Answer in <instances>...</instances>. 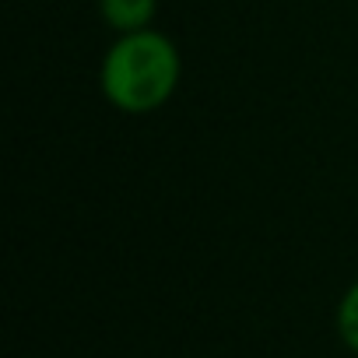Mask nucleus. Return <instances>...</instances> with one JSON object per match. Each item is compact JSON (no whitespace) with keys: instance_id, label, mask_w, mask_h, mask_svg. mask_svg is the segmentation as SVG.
<instances>
[{"instance_id":"1","label":"nucleus","mask_w":358,"mask_h":358,"mask_svg":"<svg viewBox=\"0 0 358 358\" xmlns=\"http://www.w3.org/2000/svg\"><path fill=\"white\" fill-rule=\"evenodd\" d=\"M183 74V60L169 36L155 29L116 36L99 67V88L106 102L127 116H144L162 109Z\"/></svg>"},{"instance_id":"2","label":"nucleus","mask_w":358,"mask_h":358,"mask_svg":"<svg viewBox=\"0 0 358 358\" xmlns=\"http://www.w3.org/2000/svg\"><path fill=\"white\" fill-rule=\"evenodd\" d=\"M155 11H158V0H99V15L116 36L151 29Z\"/></svg>"},{"instance_id":"3","label":"nucleus","mask_w":358,"mask_h":358,"mask_svg":"<svg viewBox=\"0 0 358 358\" xmlns=\"http://www.w3.org/2000/svg\"><path fill=\"white\" fill-rule=\"evenodd\" d=\"M334 323H337V337L344 341V348H351L358 355V281H351L348 292L341 295Z\"/></svg>"}]
</instances>
